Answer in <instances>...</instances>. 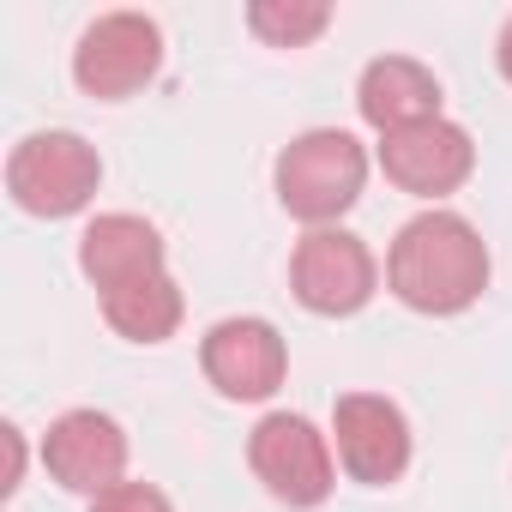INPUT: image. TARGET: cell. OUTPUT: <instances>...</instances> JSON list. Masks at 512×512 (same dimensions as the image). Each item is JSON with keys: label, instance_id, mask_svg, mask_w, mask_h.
<instances>
[{"label": "cell", "instance_id": "3957f363", "mask_svg": "<svg viewBox=\"0 0 512 512\" xmlns=\"http://www.w3.org/2000/svg\"><path fill=\"white\" fill-rule=\"evenodd\" d=\"M97 181H103V163H97V151L79 133H31L7 157V193L31 217H73V211H85Z\"/></svg>", "mask_w": 512, "mask_h": 512}, {"label": "cell", "instance_id": "5bb4252c", "mask_svg": "<svg viewBox=\"0 0 512 512\" xmlns=\"http://www.w3.org/2000/svg\"><path fill=\"white\" fill-rule=\"evenodd\" d=\"M247 25H253V37H266L272 49H302V43H314L332 25V7H326V0H253Z\"/></svg>", "mask_w": 512, "mask_h": 512}, {"label": "cell", "instance_id": "ba28073f", "mask_svg": "<svg viewBox=\"0 0 512 512\" xmlns=\"http://www.w3.org/2000/svg\"><path fill=\"white\" fill-rule=\"evenodd\" d=\"M380 169L392 187L416 193V199H440L452 187L470 181L476 169V145L458 121L434 115V121H416V127H398V133H380Z\"/></svg>", "mask_w": 512, "mask_h": 512}, {"label": "cell", "instance_id": "6da1fadb", "mask_svg": "<svg viewBox=\"0 0 512 512\" xmlns=\"http://www.w3.org/2000/svg\"><path fill=\"white\" fill-rule=\"evenodd\" d=\"M386 284L416 314H464L488 290V247L458 211H422L386 253Z\"/></svg>", "mask_w": 512, "mask_h": 512}, {"label": "cell", "instance_id": "9c48e42d", "mask_svg": "<svg viewBox=\"0 0 512 512\" xmlns=\"http://www.w3.org/2000/svg\"><path fill=\"white\" fill-rule=\"evenodd\" d=\"M332 440H338V464L368 488H386L410 470V422L380 392H344L332 410Z\"/></svg>", "mask_w": 512, "mask_h": 512}, {"label": "cell", "instance_id": "2e32d148", "mask_svg": "<svg viewBox=\"0 0 512 512\" xmlns=\"http://www.w3.org/2000/svg\"><path fill=\"white\" fill-rule=\"evenodd\" d=\"M0 446H7V482H0V488H19V476H25V434L19 428H0Z\"/></svg>", "mask_w": 512, "mask_h": 512}, {"label": "cell", "instance_id": "5b68a950", "mask_svg": "<svg viewBox=\"0 0 512 512\" xmlns=\"http://www.w3.org/2000/svg\"><path fill=\"white\" fill-rule=\"evenodd\" d=\"M247 464L266 482V494L284 500V506H320L332 494V482H338L326 434L308 416H296V410H272L260 428H253Z\"/></svg>", "mask_w": 512, "mask_h": 512}, {"label": "cell", "instance_id": "7c38bea8", "mask_svg": "<svg viewBox=\"0 0 512 512\" xmlns=\"http://www.w3.org/2000/svg\"><path fill=\"white\" fill-rule=\"evenodd\" d=\"M356 109H362V121L380 127V133L434 121V115H440V79H434L422 61H410V55H380V61L362 67Z\"/></svg>", "mask_w": 512, "mask_h": 512}, {"label": "cell", "instance_id": "30bf717a", "mask_svg": "<svg viewBox=\"0 0 512 512\" xmlns=\"http://www.w3.org/2000/svg\"><path fill=\"white\" fill-rule=\"evenodd\" d=\"M43 464L61 488L73 494H109L115 482H127V434L115 416L103 410H67L49 422L43 434Z\"/></svg>", "mask_w": 512, "mask_h": 512}, {"label": "cell", "instance_id": "52a82bcc", "mask_svg": "<svg viewBox=\"0 0 512 512\" xmlns=\"http://www.w3.org/2000/svg\"><path fill=\"white\" fill-rule=\"evenodd\" d=\"M199 368H205V380H211L223 398H235V404H260V398H272V392L284 386L290 350H284V338H278L272 320L241 314V320H217V326L205 332Z\"/></svg>", "mask_w": 512, "mask_h": 512}, {"label": "cell", "instance_id": "277c9868", "mask_svg": "<svg viewBox=\"0 0 512 512\" xmlns=\"http://www.w3.org/2000/svg\"><path fill=\"white\" fill-rule=\"evenodd\" d=\"M374 284H380V266L362 235L350 229H308L296 241V260H290V290L308 314H326V320H344V314H362L374 302Z\"/></svg>", "mask_w": 512, "mask_h": 512}, {"label": "cell", "instance_id": "e0dca14e", "mask_svg": "<svg viewBox=\"0 0 512 512\" xmlns=\"http://www.w3.org/2000/svg\"><path fill=\"white\" fill-rule=\"evenodd\" d=\"M494 55H500V73L512 79V19L500 25V43H494Z\"/></svg>", "mask_w": 512, "mask_h": 512}, {"label": "cell", "instance_id": "4fadbf2b", "mask_svg": "<svg viewBox=\"0 0 512 512\" xmlns=\"http://www.w3.org/2000/svg\"><path fill=\"white\" fill-rule=\"evenodd\" d=\"M103 320L127 338V344H163L175 338L181 326V290L169 272H151V278H133L121 290L103 296Z\"/></svg>", "mask_w": 512, "mask_h": 512}, {"label": "cell", "instance_id": "8fae6325", "mask_svg": "<svg viewBox=\"0 0 512 512\" xmlns=\"http://www.w3.org/2000/svg\"><path fill=\"white\" fill-rule=\"evenodd\" d=\"M79 272L97 284V296H109L133 278H151V272H163V235L133 211H109L79 235Z\"/></svg>", "mask_w": 512, "mask_h": 512}, {"label": "cell", "instance_id": "7a4b0ae2", "mask_svg": "<svg viewBox=\"0 0 512 512\" xmlns=\"http://www.w3.org/2000/svg\"><path fill=\"white\" fill-rule=\"evenodd\" d=\"M362 181H368V151L344 127H314L278 151V199L290 217L314 229H332L362 199Z\"/></svg>", "mask_w": 512, "mask_h": 512}, {"label": "cell", "instance_id": "9a60e30c", "mask_svg": "<svg viewBox=\"0 0 512 512\" xmlns=\"http://www.w3.org/2000/svg\"><path fill=\"white\" fill-rule=\"evenodd\" d=\"M91 512H175L151 482H115L109 494H97L91 500Z\"/></svg>", "mask_w": 512, "mask_h": 512}, {"label": "cell", "instance_id": "8992f818", "mask_svg": "<svg viewBox=\"0 0 512 512\" xmlns=\"http://www.w3.org/2000/svg\"><path fill=\"white\" fill-rule=\"evenodd\" d=\"M157 67H163V31L145 13H103L73 49V79L97 103H121L145 91Z\"/></svg>", "mask_w": 512, "mask_h": 512}]
</instances>
